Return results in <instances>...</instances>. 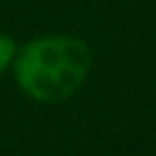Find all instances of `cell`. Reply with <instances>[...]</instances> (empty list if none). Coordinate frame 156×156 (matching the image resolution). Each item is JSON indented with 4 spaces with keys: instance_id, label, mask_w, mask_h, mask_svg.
<instances>
[{
    "instance_id": "obj_1",
    "label": "cell",
    "mask_w": 156,
    "mask_h": 156,
    "mask_svg": "<svg viewBox=\"0 0 156 156\" xmlns=\"http://www.w3.org/2000/svg\"><path fill=\"white\" fill-rule=\"evenodd\" d=\"M91 70V50L70 34H47L18 50L13 60L16 83L42 104L65 101L83 86Z\"/></svg>"
},
{
    "instance_id": "obj_2",
    "label": "cell",
    "mask_w": 156,
    "mask_h": 156,
    "mask_svg": "<svg viewBox=\"0 0 156 156\" xmlns=\"http://www.w3.org/2000/svg\"><path fill=\"white\" fill-rule=\"evenodd\" d=\"M18 55V44L13 42L11 37H5V34H0V76L8 70V68L13 65V60H16Z\"/></svg>"
}]
</instances>
